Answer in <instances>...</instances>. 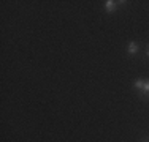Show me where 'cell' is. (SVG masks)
<instances>
[{"instance_id":"6da1fadb","label":"cell","mask_w":149,"mask_h":142,"mask_svg":"<svg viewBox=\"0 0 149 142\" xmlns=\"http://www.w3.org/2000/svg\"><path fill=\"white\" fill-rule=\"evenodd\" d=\"M105 8L108 13H113L116 10V2H113V0H106L105 2Z\"/></svg>"},{"instance_id":"7a4b0ae2","label":"cell","mask_w":149,"mask_h":142,"mask_svg":"<svg viewBox=\"0 0 149 142\" xmlns=\"http://www.w3.org/2000/svg\"><path fill=\"white\" fill-rule=\"evenodd\" d=\"M138 51V46H136V43H130L129 44V54H135V52Z\"/></svg>"},{"instance_id":"3957f363","label":"cell","mask_w":149,"mask_h":142,"mask_svg":"<svg viewBox=\"0 0 149 142\" xmlns=\"http://www.w3.org/2000/svg\"><path fill=\"white\" fill-rule=\"evenodd\" d=\"M135 87L140 88V90H141V88L144 87V81H136V82H135Z\"/></svg>"},{"instance_id":"277c9868","label":"cell","mask_w":149,"mask_h":142,"mask_svg":"<svg viewBox=\"0 0 149 142\" xmlns=\"http://www.w3.org/2000/svg\"><path fill=\"white\" fill-rule=\"evenodd\" d=\"M141 90H143L144 93H149V81H148V82H144V87L141 88Z\"/></svg>"},{"instance_id":"5b68a950","label":"cell","mask_w":149,"mask_h":142,"mask_svg":"<svg viewBox=\"0 0 149 142\" xmlns=\"http://www.w3.org/2000/svg\"><path fill=\"white\" fill-rule=\"evenodd\" d=\"M148 55H149V48H148Z\"/></svg>"}]
</instances>
